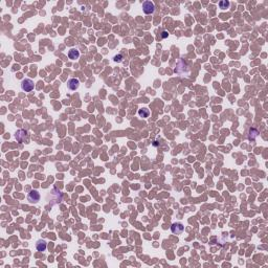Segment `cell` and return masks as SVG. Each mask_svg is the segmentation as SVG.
<instances>
[{
	"label": "cell",
	"mask_w": 268,
	"mask_h": 268,
	"mask_svg": "<svg viewBox=\"0 0 268 268\" xmlns=\"http://www.w3.org/2000/svg\"><path fill=\"white\" fill-rule=\"evenodd\" d=\"M79 57H80V51H79V49H76V48H71V49L68 51V58L70 59V60L79 59Z\"/></svg>",
	"instance_id": "obj_7"
},
{
	"label": "cell",
	"mask_w": 268,
	"mask_h": 268,
	"mask_svg": "<svg viewBox=\"0 0 268 268\" xmlns=\"http://www.w3.org/2000/svg\"><path fill=\"white\" fill-rule=\"evenodd\" d=\"M259 135V131L255 128H250L249 129V135H248V139L249 140H255L256 138Z\"/></svg>",
	"instance_id": "obj_8"
},
{
	"label": "cell",
	"mask_w": 268,
	"mask_h": 268,
	"mask_svg": "<svg viewBox=\"0 0 268 268\" xmlns=\"http://www.w3.org/2000/svg\"><path fill=\"white\" fill-rule=\"evenodd\" d=\"M34 88H35V84H34V82L30 79H24V80H22V82H21V89L24 92L33 91Z\"/></svg>",
	"instance_id": "obj_1"
},
{
	"label": "cell",
	"mask_w": 268,
	"mask_h": 268,
	"mask_svg": "<svg viewBox=\"0 0 268 268\" xmlns=\"http://www.w3.org/2000/svg\"><path fill=\"white\" fill-rule=\"evenodd\" d=\"M219 6L220 9H228L229 8V1L227 0H223V1H220L219 2Z\"/></svg>",
	"instance_id": "obj_10"
},
{
	"label": "cell",
	"mask_w": 268,
	"mask_h": 268,
	"mask_svg": "<svg viewBox=\"0 0 268 268\" xmlns=\"http://www.w3.org/2000/svg\"><path fill=\"white\" fill-rule=\"evenodd\" d=\"M138 115H139L140 117H143V118H147V117H149L150 115V110L148 108H142L138 110Z\"/></svg>",
	"instance_id": "obj_9"
},
{
	"label": "cell",
	"mask_w": 268,
	"mask_h": 268,
	"mask_svg": "<svg viewBox=\"0 0 268 268\" xmlns=\"http://www.w3.org/2000/svg\"><path fill=\"white\" fill-rule=\"evenodd\" d=\"M40 198H41V196H40V194L38 193V191H36V190L30 191V192L28 193V195H27V200L30 201V203L39 202Z\"/></svg>",
	"instance_id": "obj_3"
},
{
	"label": "cell",
	"mask_w": 268,
	"mask_h": 268,
	"mask_svg": "<svg viewBox=\"0 0 268 268\" xmlns=\"http://www.w3.org/2000/svg\"><path fill=\"white\" fill-rule=\"evenodd\" d=\"M143 11L146 15H150L155 12V5L153 2L151 1H145L143 3Z\"/></svg>",
	"instance_id": "obj_2"
},
{
	"label": "cell",
	"mask_w": 268,
	"mask_h": 268,
	"mask_svg": "<svg viewBox=\"0 0 268 268\" xmlns=\"http://www.w3.org/2000/svg\"><path fill=\"white\" fill-rule=\"evenodd\" d=\"M80 86V81L79 79L72 78L67 82V87H68L69 90H76Z\"/></svg>",
	"instance_id": "obj_5"
},
{
	"label": "cell",
	"mask_w": 268,
	"mask_h": 268,
	"mask_svg": "<svg viewBox=\"0 0 268 268\" xmlns=\"http://www.w3.org/2000/svg\"><path fill=\"white\" fill-rule=\"evenodd\" d=\"M114 61L118 62V63H119V62H122V61H123V55L118 54L117 56H115V57H114Z\"/></svg>",
	"instance_id": "obj_11"
},
{
	"label": "cell",
	"mask_w": 268,
	"mask_h": 268,
	"mask_svg": "<svg viewBox=\"0 0 268 268\" xmlns=\"http://www.w3.org/2000/svg\"><path fill=\"white\" fill-rule=\"evenodd\" d=\"M162 34H164V35H162V37H164V38H166L167 36H168V33H167V32H164Z\"/></svg>",
	"instance_id": "obj_12"
},
{
	"label": "cell",
	"mask_w": 268,
	"mask_h": 268,
	"mask_svg": "<svg viewBox=\"0 0 268 268\" xmlns=\"http://www.w3.org/2000/svg\"><path fill=\"white\" fill-rule=\"evenodd\" d=\"M46 248H47V243L45 240L40 239V240H38L37 242H36V249H37L38 251L43 252V251L46 250Z\"/></svg>",
	"instance_id": "obj_6"
},
{
	"label": "cell",
	"mask_w": 268,
	"mask_h": 268,
	"mask_svg": "<svg viewBox=\"0 0 268 268\" xmlns=\"http://www.w3.org/2000/svg\"><path fill=\"white\" fill-rule=\"evenodd\" d=\"M184 231V226L182 225L181 223H179V222H176V223H173L171 226V231L174 234H181L183 233Z\"/></svg>",
	"instance_id": "obj_4"
}]
</instances>
